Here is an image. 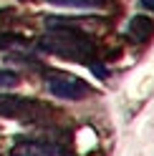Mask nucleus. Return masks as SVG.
Returning <instances> with one entry per match:
<instances>
[{"instance_id": "f257e3e1", "label": "nucleus", "mask_w": 154, "mask_h": 156, "mask_svg": "<svg viewBox=\"0 0 154 156\" xmlns=\"http://www.w3.org/2000/svg\"><path fill=\"white\" fill-rule=\"evenodd\" d=\"M48 23V35L41 38V51L58 55V58H68V61L83 63V66H94V43L91 38L81 33V28L76 25L79 20H66V18H46Z\"/></svg>"}, {"instance_id": "f03ea898", "label": "nucleus", "mask_w": 154, "mask_h": 156, "mask_svg": "<svg viewBox=\"0 0 154 156\" xmlns=\"http://www.w3.org/2000/svg\"><path fill=\"white\" fill-rule=\"evenodd\" d=\"M48 113H51V108L41 101L20 98V96H0V116H5V119L41 123Z\"/></svg>"}, {"instance_id": "7ed1b4c3", "label": "nucleus", "mask_w": 154, "mask_h": 156, "mask_svg": "<svg viewBox=\"0 0 154 156\" xmlns=\"http://www.w3.org/2000/svg\"><path fill=\"white\" fill-rule=\"evenodd\" d=\"M46 86L56 98H63V101H81L91 93L89 83L76 78L71 73H63V71H53L46 76Z\"/></svg>"}, {"instance_id": "20e7f679", "label": "nucleus", "mask_w": 154, "mask_h": 156, "mask_svg": "<svg viewBox=\"0 0 154 156\" xmlns=\"http://www.w3.org/2000/svg\"><path fill=\"white\" fill-rule=\"evenodd\" d=\"M10 156H68L58 144L51 141H20L10 149Z\"/></svg>"}, {"instance_id": "39448f33", "label": "nucleus", "mask_w": 154, "mask_h": 156, "mask_svg": "<svg viewBox=\"0 0 154 156\" xmlns=\"http://www.w3.org/2000/svg\"><path fill=\"white\" fill-rule=\"evenodd\" d=\"M127 35H129V41H134V43H147L149 38L154 35V23H152V18H147V15L131 18L129 25H127Z\"/></svg>"}, {"instance_id": "423d86ee", "label": "nucleus", "mask_w": 154, "mask_h": 156, "mask_svg": "<svg viewBox=\"0 0 154 156\" xmlns=\"http://www.w3.org/2000/svg\"><path fill=\"white\" fill-rule=\"evenodd\" d=\"M48 3L58 5V8H79V10H89V8L106 5V0H48Z\"/></svg>"}, {"instance_id": "0eeeda50", "label": "nucleus", "mask_w": 154, "mask_h": 156, "mask_svg": "<svg viewBox=\"0 0 154 156\" xmlns=\"http://www.w3.org/2000/svg\"><path fill=\"white\" fill-rule=\"evenodd\" d=\"M18 73H13V71H3L0 68V91L3 88H13V86H18Z\"/></svg>"}, {"instance_id": "6e6552de", "label": "nucleus", "mask_w": 154, "mask_h": 156, "mask_svg": "<svg viewBox=\"0 0 154 156\" xmlns=\"http://www.w3.org/2000/svg\"><path fill=\"white\" fill-rule=\"evenodd\" d=\"M141 5H144V8H152V10H154V0H141Z\"/></svg>"}]
</instances>
